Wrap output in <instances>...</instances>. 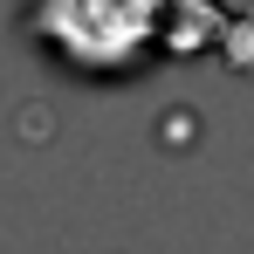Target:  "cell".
Returning a JSON list of instances; mask_svg holds the SVG:
<instances>
[{"instance_id":"obj_1","label":"cell","mask_w":254,"mask_h":254,"mask_svg":"<svg viewBox=\"0 0 254 254\" xmlns=\"http://www.w3.org/2000/svg\"><path fill=\"white\" fill-rule=\"evenodd\" d=\"M227 69H254V21H227Z\"/></svg>"}]
</instances>
